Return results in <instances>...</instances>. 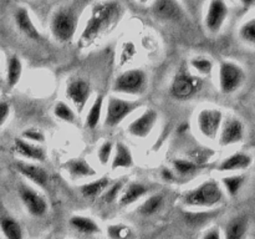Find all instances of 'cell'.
Masks as SVG:
<instances>
[{"instance_id":"6da1fadb","label":"cell","mask_w":255,"mask_h":239,"mask_svg":"<svg viewBox=\"0 0 255 239\" xmlns=\"http://www.w3.org/2000/svg\"><path fill=\"white\" fill-rule=\"evenodd\" d=\"M125 9L116 0H106L95 5L84 30L79 37V45L87 47L111 31L124 16Z\"/></svg>"},{"instance_id":"7a4b0ae2","label":"cell","mask_w":255,"mask_h":239,"mask_svg":"<svg viewBox=\"0 0 255 239\" xmlns=\"http://www.w3.org/2000/svg\"><path fill=\"white\" fill-rule=\"evenodd\" d=\"M81 15L79 5L66 4L57 7L50 20V31L56 41L70 44L75 40Z\"/></svg>"},{"instance_id":"3957f363","label":"cell","mask_w":255,"mask_h":239,"mask_svg":"<svg viewBox=\"0 0 255 239\" xmlns=\"http://www.w3.org/2000/svg\"><path fill=\"white\" fill-rule=\"evenodd\" d=\"M224 189L216 179H207L182 194V203L192 208H213L223 203Z\"/></svg>"},{"instance_id":"277c9868","label":"cell","mask_w":255,"mask_h":239,"mask_svg":"<svg viewBox=\"0 0 255 239\" xmlns=\"http://www.w3.org/2000/svg\"><path fill=\"white\" fill-rule=\"evenodd\" d=\"M148 86V76L142 69H129L121 72L115 79L112 91L127 96H139Z\"/></svg>"},{"instance_id":"5b68a950","label":"cell","mask_w":255,"mask_h":239,"mask_svg":"<svg viewBox=\"0 0 255 239\" xmlns=\"http://www.w3.org/2000/svg\"><path fill=\"white\" fill-rule=\"evenodd\" d=\"M142 107V102L138 100H127L119 96H110L107 99L106 111H105L104 124L109 128L119 126L132 112Z\"/></svg>"},{"instance_id":"8992f818","label":"cell","mask_w":255,"mask_h":239,"mask_svg":"<svg viewBox=\"0 0 255 239\" xmlns=\"http://www.w3.org/2000/svg\"><path fill=\"white\" fill-rule=\"evenodd\" d=\"M247 79L246 71L237 62L231 60L221 61L218 67L219 90L224 95H232L243 86Z\"/></svg>"},{"instance_id":"52a82bcc","label":"cell","mask_w":255,"mask_h":239,"mask_svg":"<svg viewBox=\"0 0 255 239\" xmlns=\"http://www.w3.org/2000/svg\"><path fill=\"white\" fill-rule=\"evenodd\" d=\"M203 80L199 75L192 74L188 70H179L171 84V94L174 99L186 101L196 96L202 89Z\"/></svg>"},{"instance_id":"ba28073f","label":"cell","mask_w":255,"mask_h":239,"mask_svg":"<svg viewBox=\"0 0 255 239\" xmlns=\"http://www.w3.org/2000/svg\"><path fill=\"white\" fill-rule=\"evenodd\" d=\"M224 115L221 109L216 107H204L199 110L196 116V126L199 133L209 141H216L218 138Z\"/></svg>"},{"instance_id":"9c48e42d","label":"cell","mask_w":255,"mask_h":239,"mask_svg":"<svg viewBox=\"0 0 255 239\" xmlns=\"http://www.w3.org/2000/svg\"><path fill=\"white\" fill-rule=\"evenodd\" d=\"M65 95L71 104L72 109L81 114L86 107L90 97H91V86H90L89 81L81 79V77L72 79L67 82Z\"/></svg>"},{"instance_id":"30bf717a","label":"cell","mask_w":255,"mask_h":239,"mask_svg":"<svg viewBox=\"0 0 255 239\" xmlns=\"http://www.w3.org/2000/svg\"><path fill=\"white\" fill-rule=\"evenodd\" d=\"M229 15L226 0H209L204 15V26L211 34H218L223 29Z\"/></svg>"},{"instance_id":"8fae6325","label":"cell","mask_w":255,"mask_h":239,"mask_svg":"<svg viewBox=\"0 0 255 239\" xmlns=\"http://www.w3.org/2000/svg\"><path fill=\"white\" fill-rule=\"evenodd\" d=\"M19 197L24 204L25 209L31 214L32 217H42L46 214L49 209L45 197L39 191L27 184H21L19 187Z\"/></svg>"},{"instance_id":"7c38bea8","label":"cell","mask_w":255,"mask_h":239,"mask_svg":"<svg viewBox=\"0 0 255 239\" xmlns=\"http://www.w3.org/2000/svg\"><path fill=\"white\" fill-rule=\"evenodd\" d=\"M244 137H246V126L243 122L237 117H228L223 120L217 139L219 146L228 147L243 142Z\"/></svg>"},{"instance_id":"4fadbf2b","label":"cell","mask_w":255,"mask_h":239,"mask_svg":"<svg viewBox=\"0 0 255 239\" xmlns=\"http://www.w3.org/2000/svg\"><path fill=\"white\" fill-rule=\"evenodd\" d=\"M157 121H158V112L153 109H147L129 122L127 126V132L136 138H147L153 131Z\"/></svg>"},{"instance_id":"5bb4252c","label":"cell","mask_w":255,"mask_h":239,"mask_svg":"<svg viewBox=\"0 0 255 239\" xmlns=\"http://www.w3.org/2000/svg\"><path fill=\"white\" fill-rule=\"evenodd\" d=\"M15 168L24 178L34 183L35 186L42 189L49 188V173L44 167L32 162L19 161L15 163Z\"/></svg>"},{"instance_id":"9a60e30c","label":"cell","mask_w":255,"mask_h":239,"mask_svg":"<svg viewBox=\"0 0 255 239\" xmlns=\"http://www.w3.org/2000/svg\"><path fill=\"white\" fill-rule=\"evenodd\" d=\"M12 151L21 158L31 162H44L46 161V151L39 143H34L24 139L22 137L14 139Z\"/></svg>"},{"instance_id":"2e32d148","label":"cell","mask_w":255,"mask_h":239,"mask_svg":"<svg viewBox=\"0 0 255 239\" xmlns=\"http://www.w3.org/2000/svg\"><path fill=\"white\" fill-rule=\"evenodd\" d=\"M151 10L156 19L164 21L178 20L183 14L178 0H153Z\"/></svg>"},{"instance_id":"e0dca14e","label":"cell","mask_w":255,"mask_h":239,"mask_svg":"<svg viewBox=\"0 0 255 239\" xmlns=\"http://www.w3.org/2000/svg\"><path fill=\"white\" fill-rule=\"evenodd\" d=\"M14 21L16 27L19 29V31L21 32V34H24L26 37H29L30 40L37 41V40L41 39V34H40L39 29H37L36 25H35L34 20H32L27 7H16V10H15L14 12Z\"/></svg>"},{"instance_id":"ac0fdd59","label":"cell","mask_w":255,"mask_h":239,"mask_svg":"<svg viewBox=\"0 0 255 239\" xmlns=\"http://www.w3.org/2000/svg\"><path fill=\"white\" fill-rule=\"evenodd\" d=\"M252 164H253V157L251 154L247 153V152H234V153L229 154L226 158L222 159L217 169L219 172L233 173V172L246 171Z\"/></svg>"},{"instance_id":"d6986e66","label":"cell","mask_w":255,"mask_h":239,"mask_svg":"<svg viewBox=\"0 0 255 239\" xmlns=\"http://www.w3.org/2000/svg\"><path fill=\"white\" fill-rule=\"evenodd\" d=\"M64 169L72 179L91 178L96 176V169L85 158H71L64 163Z\"/></svg>"},{"instance_id":"ffe728a7","label":"cell","mask_w":255,"mask_h":239,"mask_svg":"<svg viewBox=\"0 0 255 239\" xmlns=\"http://www.w3.org/2000/svg\"><path fill=\"white\" fill-rule=\"evenodd\" d=\"M149 188L146 184L141 183V182H131L124 187L121 192V197L119 199V203L121 207H128L131 204L136 203L138 199L146 196L148 193Z\"/></svg>"},{"instance_id":"44dd1931","label":"cell","mask_w":255,"mask_h":239,"mask_svg":"<svg viewBox=\"0 0 255 239\" xmlns=\"http://www.w3.org/2000/svg\"><path fill=\"white\" fill-rule=\"evenodd\" d=\"M134 159L131 149L124 142H119L114 147V154L111 158V168L114 169H128L133 167Z\"/></svg>"},{"instance_id":"7402d4cb","label":"cell","mask_w":255,"mask_h":239,"mask_svg":"<svg viewBox=\"0 0 255 239\" xmlns=\"http://www.w3.org/2000/svg\"><path fill=\"white\" fill-rule=\"evenodd\" d=\"M249 222L244 216L232 218L224 228V239H244L248 232Z\"/></svg>"},{"instance_id":"603a6c76","label":"cell","mask_w":255,"mask_h":239,"mask_svg":"<svg viewBox=\"0 0 255 239\" xmlns=\"http://www.w3.org/2000/svg\"><path fill=\"white\" fill-rule=\"evenodd\" d=\"M22 76V62L17 55H11L6 62V86L14 89Z\"/></svg>"},{"instance_id":"cb8c5ba5","label":"cell","mask_w":255,"mask_h":239,"mask_svg":"<svg viewBox=\"0 0 255 239\" xmlns=\"http://www.w3.org/2000/svg\"><path fill=\"white\" fill-rule=\"evenodd\" d=\"M0 231L5 239H24V233L19 222L11 216L0 217Z\"/></svg>"},{"instance_id":"d4e9b609","label":"cell","mask_w":255,"mask_h":239,"mask_svg":"<svg viewBox=\"0 0 255 239\" xmlns=\"http://www.w3.org/2000/svg\"><path fill=\"white\" fill-rule=\"evenodd\" d=\"M110 183H111V179H110L109 177H100V178L82 184V186L80 187V192H81V194L85 198L94 199L96 198V197L101 196V194L104 193L105 189L109 187Z\"/></svg>"},{"instance_id":"484cf974","label":"cell","mask_w":255,"mask_h":239,"mask_svg":"<svg viewBox=\"0 0 255 239\" xmlns=\"http://www.w3.org/2000/svg\"><path fill=\"white\" fill-rule=\"evenodd\" d=\"M70 226L75 229V231L80 232L82 234H97L101 233V228L99 224L94 221L92 218L86 216H74L70 219Z\"/></svg>"},{"instance_id":"4316f807","label":"cell","mask_w":255,"mask_h":239,"mask_svg":"<svg viewBox=\"0 0 255 239\" xmlns=\"http://www.w3.org/2000/svg\"><path fill=\"white\" fill-rule=\"evenodd\" d=\"M104 104L105 97L102 95H99L94 100L92 105L90 106V110L86 114V119H85V124H86L87 128L94 129L99 126L100 121L102 119V112H104Z\"/></svg>"},{"instance_id":"83f0119b","label":"cell","mask_w":255,"mask_h":239,"mask_svg":"<svg viewBox=\"0 0 255 239\" xmlns=\"http://www.w3.org/2000/svg\"><path fill=\"white\" fill-rule=\"evenodd\" d=\"M246 183V176L244 174H229L222 178L221 184L223 187L224 192L228 193V196L236 197L241 192L242 187Z\"/></svg>"},{"instance_id":"f1b7e54d","label":"cell","mask_w":255,"mask_h":239,"mask_svg":"<svg viewBox=\"0 0 255 239\" xmlns=\"http://www.w3.org/2000/svg\"><path fill=\"white\" fill-rule=\"evenodd\" d=\"M163 206V196L162 194H152L143 203L139 206L138 212L144 217L153 216Z\"/></svg>"},{"instance_id":"f546056e","label":"cell","mask_w":255,"mask_h":239,"mask_svg":"<svg viewBox=\"0 0 255 239\" xmlns=\"http://www.w3.org/2000/svg\"><path fill=\"white\" fill-rule=\"evenodd\" d=\"M189 66L196 71L199 76H209L214 69V64L212 59L207 56H196L189 61Z\"/></svg>"},{"instance_id":"4dcf8cb0","label":"cell","mask_w":255,"mask_h":239,"mask_svg":"<svg viewBox=\"0 0 255 239\" xmlns=\"http://www.w3.org/2000/svg\"><path fill=\"white\" fill-rule=\"evenodd\" d=\"M54 115L56 119L61 120L64 122H69V123H72L76 119L75 110L64 101L56 102V105L54 106Z\"/></svg>"},{"instance_id":"1f68e13d","label":"cell","mask_w":255,"mask_h":239,"mask_svg":"<svg viewBox=\"0 0 255 239\" xmlns=\"http://www.w3.org/2000/svg\"><path fill=\"white\" fill-rule=\"evenodd\" d=\"M125 187V179H119L116 182H111L109 184L106 189L104 191V193L101 194V199L104 203H112V202L116 201L119 198V196L121 194L122 189Z\"/></svg>"},{"instance_id":"d6a6232c","label":"cell","mask_w":255,"mask_h":239,"mask_svg":"<svg viewBox=\"0 0 255 239\" xmlns=\"http://www.w3.org/2000/svg\"><path fill=\"white\" fill-rule=\"evenodd\" d=\"M107 236L110 239H133L134 233L126 224H111L107 228Z\"/></svg>"},{"instance_id":"836d02e7","label":"cell","mask_w":255,"mask_h":239,"mask_svg":"<svg viewBox=\"0 0 255 239\" xmlns=\"http://www.w3.org/2000/svg\"><path fill=\"white\" fill-rule=\"evenodd\" d=\"M199 166L194 161L186 158H176L173 161V169L179 176H189L198 171Z\"/></svg>"},{"instance_id":"e575fe53","label":"cell","mask_w":255,"mask_h":239,"mask_svg":"<svg viewBox=\"0 0 255 239\" xmlns=\"http://www.w3.org/2000/svg\"><path fill=\"white\" fill-rule=\"evenodd\" d=\"M239 37L247 44L255 46V16L242 24L239 27Z\"/></svg>"},{"instance_id":"d590c367","label":"cell","mask_w":255,"mask_h":239,"mask_svg":"<svg viewBox=\"0 0 255 239\" xmlns=\"http://www.w3.org/2000/svg\"><path fill=\"white\" fill-rule=\"evenodd\" d=\"M114 154V143L111 141H105L97 149V158L102 166H107L111 162Z\"/></svg>"},{"instance_id":"8d00e7d4","label":"cell","mask_w":255,"mask_h":239,"mask_svg":"<svg viewBox=\"0 0 255 239\" xmlns=\"http://www.w3.org/2000/svg\"><path fill=\"white\" fill-rule=\"evenodd\" d=\"M21 137L26 141L34 142V143H44L45 142V136L40 129L36 128H26L22 132Z\"/></svg>"},{"instance_id":"74e56055","label":"cell","mask_w":255,"mask_h":239,"mask_svg":"<svg viewBox=\"0 0 255 239\" xmlns=\"http://www.w3.org/2000/svg\"><path fill=\"white\" fill-rule=\"evenodd\" d=\"M10 111H11V107H10L9 102L0 101V127L4 126L5 122L7 121L10 116Z\"/></svg>"},{"instance_id":"f35d334b","label":"cell","mask_w":255,"mask_h":239,"mask_svg":"<svg viewBox=\"0 0 255 239\" xmlns=\"http://www.w3.org/2000/svg\"><path fill=\"white\" fill-rule=\"evenodd\" d=\"M202 239H222V233L218 227H213L208 232H206Z\"/></svg>"},{"instance_id":"ab89813d","label":"cell","mask_w":255,"mask_h":239,"mask_svg":"<svg viewBox=\"0 0 255 239\" xmlns=\"http://www.w3.org/2000/svg\"><path fill=\"white\" fill-rule=\"evenodd\" d=\"M162 177H163L166 181H172V179L174 178L173 173H172L171 169H168V168H164L163 171H162Z\"/></svg>"},{"instance_id":"60d3db41","label":"cell","mask_w":255,"mask_h":239,"mask_svg":"<svg viewBox=\"0 0 255 239\" xmlns=\"http://www.w3.org/2000/svg\"><path fill=\"white\" fill-rule=\"evenodd\" d=\"M238 1H239V4H241L243 7H246V9L253 6V5L255 4V0H238Z\"/></svg>"},{"instance_id":"b9f144b4","label":"cell","mask_w":255,"mask_h":239,"mask_svg":"<svg viewBox=\"0 0 255 239\" xmlns=\"http://www.w3.org/2000/svg\"><path fill=\"white\" fill-rule=\"evenodd\" d=\"M138 2H141V4H147V2L149 1V0H137Z\"/></svg>"},{"instance_id":"7bdbcfd3","label":"cell","mask_w":255,"mask_h":239,"mask_svg":"<svg viewBox=\"0 0 255 239\" xmlns=\"http://www.w3.org/2000/svg\"><path fill=\"white\" fill-rule=\"evenodd\" d=\"M0 65H1V54H0ZM1 80V79H0Z\"/></svg>"},{"instance_id":"ee69618b","label":"cell","mask_w":255,"mask_h":239,"mask_svg":"<svg viewBox=\"0 0 255 239\" xmlns=\"http://www.w3.org/2000/svg\"><path fill=\"white\" fill-rule=\"evenodd\" d=\"M44 239H50V238H44Z\"/></svg>"},{"instance_id":"f6af8a7d","label":"cell","mask_w":255,"mask_h":239,"mask_svg":"<svg viewBox=\"0 0 255 239\" xmlns=\"http://www.w3.org/2000/svg\"><path fill=\"white\" fill-rule=\"evenodd\" d=\"M183 1H186V0H183Z\"/></svg>"}]
</instances>
